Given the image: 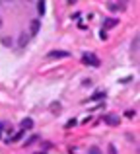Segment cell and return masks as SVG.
<instances>
[{
  "label": "cell",
  "instance_id": "5b68a950",
  "mask_svg": "<svg viewBox=\"0 0 140 154\" xmlns=\"http://www.w3.org/2000/svg\"><path fill=\"white\" fill-rule=\"evenodd\" d=\"M29 33H25V31H22V33H19V43H18V45L19 47H25L27 45V43H29Z\"/></svg>",
  "mask_w": 140,
  "mask_h": 154
},
{
  "label": "cell",
  "instance_id": "6da1fadb",
  "mask_svg": "<svg viewBox=\"0 0 140 154\" xmlns=\"http://www.w3.org/2000/svg\"><path fill=\"white\" fill-rule=\"evenodd\" d=\"M82 63L84 64H90V66H99L101 60H99L97 55H94V53H84V55H82Z\"/></svg>",
  "mask_w": 140,
  "mask_h": 154
},
{
  "label": "cell",
  "instance_id": "9c48e42d",
  "mask_svg": "<svg viewBox=\"0 0 140 154\" xmlns=\"http://www.w3.org/2000/svg\"><path fill=\"white\" fill-rule=\"evenodd\" d=\"M37 140H39V135H31L29 139H27L25 143H23V146H31V144H33V143H37Z\"/></svg>",
  "mask_w": 140,
  "mask_h": 154
},
{
  "label": "cell",
  "instance_id": "30bf717a",
  "mask_svg": "<svg viewBox=\"0 0 140 154\" xmlns=\"http://www.w3.org/2000/svg\"><path fill=\"white\" fill-rule=\"evenodd\" d=\"M101 98H105V92H95V94L90 98V102H95V100H101Z\"/></svg>",
  "mask_w": 140,
  "mask_h": 154
},
{
  "label": "cell",
  "instance_id": "2e32d148",
  "mask_svg": "<svg viewBox=\"0 0 140 154\" xmlns=\"http://www.w3.org/2000/svg\"><path fill=\"white\" fill-rule=\"evenodd\" d=\"M74 125H76V119H70V121H68V123H66V129H70V127H74Z\"/></svg>",
  "mask_w": 140,
  "mask_h": 154
},
{
  "label": "cell",
  "instance_id": "52a82bcc",
  "mask_svg": "<svg viewBox=\"0 0 140 154\" xmlns=\"http://www.w3.org/2000/svg\"><path fill=\"white\" fill-rule=\"evenodd\" d=\"M117 23H119V20H115V18L103 20V27H113V26H117Z\"/></svg>",
  "mask_w": 140,
  "mask_h": 154
},
{
  "label": "cell",
  "instance_id": "ac0fdd59",
  "mask_svg": "<svg viewBox=\"0 0 140 154\" xmlns=\"http://www.w3.org/2000/svg\"><path fill=\"white\" fill-rule=\"evenodd\" d=\"M0 29H2V20H0Z\"/></svg>",
  "mask_w": 140,
  "mask_h": 154
},
{
  "label": "cell",
  "instance_id": "277c9868",
  "mask_svg": "<svg viewBox=\"0 0 140 154\" xmlns=\"http://www.w3.org/2000/svg\"><path fill=\"white\" fill-rule=\"evenodd\" d=\"M103 121H107L109 127H117V125H119V117L117 115H105V117H103Z\"/></svg>",
  "mask_w": 140,
  "mask_h": 154
},
{
  "label": "cell",
  "instance_id": "d6986e66",
  "mask_svg": "<svg viewBox=\"0 0 140 154\" xmlns=\"http://www.w3.org/2000/svg\"><path fill=\"white\" fill-rule=\"evenodd\" d=\"M0 131H2V123H0Z\"/></svg>",
  "mask_w": 140,
  "mask_h": 154
},
{
  "label": "cell",
  "instance_id": "4fadbf2b",
  "mask_svg": "<svg viewBox=\"0 0 140 154\" xmlns=\"http://www.w3.org/2000/svg\"><path fill=\"white\" fill-rule=\"evenodd\" d=\"M2 45H4V47H10V45H12V39H10V37H2Z\"/></svg>",
  "mask_w": 140,
  "mask_h": 154
},
{
  "label": "cell",
  "instance_id": "e0dca14e",
  "mask_svg": "<svg viewBox=\"0 0 140 154\" xmlns=\"http://www.w3.org/2000/svg\"><path fill=\"white\" fill-rule=\"evenodd\" d=\"M33 154H45V152H43V150H41V152H33Z\"/></svg>",
  "mask_w": 140,
  "mask_h": 154
},
{
  "label": "cell",
  "instance_id": "ba28073f",
  "mask_svg": "<svg viewBox=\"0 0 140 154\" xmlns=\"http://www.w3.org/2000/svg\"><path fill=\"white\" fill-rule=\"evenodd\" d=\"M31 127H33V119H29V117H27V119L22 121V129H23V131H25V129H31Z\"/></svg>",
  "mask_w": 140,
  "mask_h": 154
},
{
  "label": "cell",
  "instance_id": "7c38bea8",
  "mask_svg": "<svg viewBox=\"0 0 140 154\" xmlns=\"http://www.w3.org/2000/svg\"><path fill=\"white\" fill-rule=\"evenodd\" d=\"M88 154H101V150H99L97 146H90V150H88Z\"/></svg>",
  "mask_w": 140,
  "mask_h": 154
},
{
  "label": "cell",
  "instance_id": "8fae6325",
  "mask_svg": "<svg viewBox=\"0 0 140 154\" xmlns=\"http://www.w3.org/2000/svg\"><path fill=\"white\" fill-rule=\"evenodd\" d=\"M37 10L39 14H45V2H37Z\"/></svg>",
  "mask_w": 140,
  "mask_h": 154
},
{
  "label": "cell",
  "instance_id": "8992f818",
  "mask_svg": "<svg viewBox=\"0 0 140 154\" xmlns=\"http://www.w3.org/2000/svg\"><path fill=\"white\" fill-rule=\"evenodd\" d=\"M125 6H127L125 2H121V4H117V2H109V6H107V8H109V10H113V12H115V10H121V12H123V10H125Z\"/></svg>",
  "mask_w": 140,
  "mask_h": 154
},
{
  "label": "cell",
  "instance_id": "9a60e30c",
  "mask_svg": "<svg viewBox=\"0 0 140 154\" xmlns=\"http://www.w3.org/2000/svg\"><path fill=\"white\" fill-rule=\"evenodd\" d=\"M22 137H23V129H22V131H19L18 135L14 137V139H12V143H16V140H19V139H22Z\"/></svg>",
  "mask_w": 140,
  "mask_h": 154
},
{
  "label": "cell",
  "instance_id": "3957f363",
  "mask_svg": "<svg viewBox=\"0 0 140 154\" xmlns=\"http://www.w3.org/2000/svg\"><path fill=\"white\" fill-rule=\"evenodd\" d=\"M39 27H41L39 20H31V23H29V37H33V35L39 33Z\"/></svg>",
  "mask_w": 140,
  "mask_h": 154
},
{
  "label": "cell",
  "instance_id": "7a4b0ae2",
  "mask_svg": "<svg viewBox=\"0 0 140 154\" xmlns=\"http://www.w3.org/2000/svg\"><path fill=\"white\" fill-rule=\"evenodd\" d=\"M66 57H70L68 51H51V53H47V59H66Z\"/></svg>",
  "mask_w": 140,
  "mask_h": 154
},
{
  "label": "cell",
  "instance_id": "5bb4252c",
  "mask_svg": "<svg viewBox=\"0 0 140 154\" xmlns=\"http://www.w3.org/2000/svg\"><path fill=\"white\" fill-rule=\"evenodd\" d=\"M107 150H109V154H117V146H115V144H109Z\"/></svg>",
  "mask_w": 140,
  "mask_h": 154
}]
</instances>
